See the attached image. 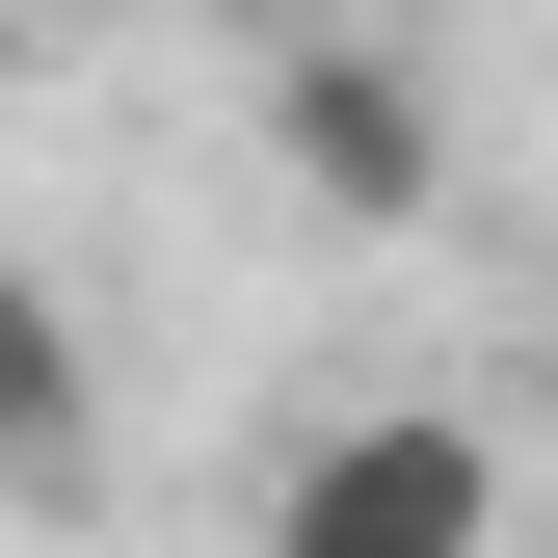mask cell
I'll use <instances>...</instances> for the list:
<instances>
[{"mask_svg":"<svg viewBox=\"0 0 558 558\" xmlns=\"http://www.w3.org/2000/svg\"><path fill=\"white\" fill-rule=\"evenodd\" d=\"M81 452H107V426H81V319L27 293V319H0V478H27V506H81Z\"/></svg>","mask_w":558,"mask_h":558,"instance_id":"cell-3","label":"cell"},{"mask_svg":"<svg viewBox=\"0 0 558 558\" xmlns=\"http://www.w3.org/2000/svg\"><path fill=\"white\" fill-rule=\"evenodd\" d=\"M478 532H506V452L426 426V399H399V426H319L293 506H266V558H478Z\"/></svg>","mask_w":558,"mask_h":558,"instance_id":"cell-1","label":"cell"},{"mask_svg":"<svg viewBox=\"0 0 558 558\" xmlns=\"http://www.w3.org/2000/svg\"><path fill=\"white\" fill-rule=\"evenodd\" d=\"M266 107H293V186H319V214H426V81H399V53H293Z\"/></svg>","mask_w":558,"mask_h":558,"instance_id":"cell-2","label":"cell"}]
</instances>
